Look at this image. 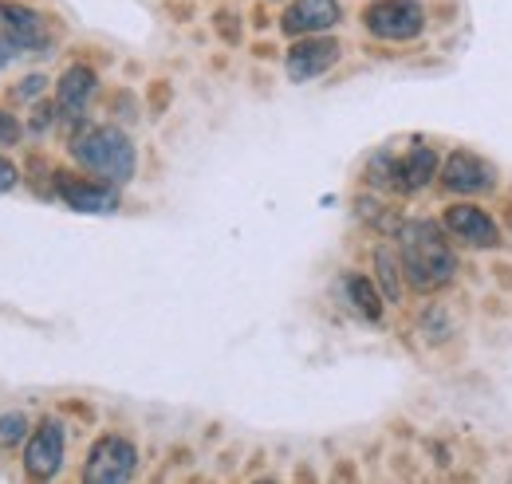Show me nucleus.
Segmentation results:
<instances>
[{
  "label": "nucleus",
  "mask_w": 512,
  "mask_h": 484,
  "mask_svg": "<svg viewBox=\"0 0 512 484\" xmlns=\"http://www.w3.org/2000/svg\"><path fill=\"white\" fill-rule=\"evenodd\" d=\"M398 252H402V272L418 292H434L453 280L457 256L438 225L430 221H410L398 229Z\"/></svg>",
  "instance_id": "nucleus-1"
},
{
  "label": "nucleus",
  "mask_w": 512,
  "mask_h": 484,
  "mask_svg": "<svg viewBox=\"0 0 512 484\" xmlns=\"http://www.w3.org/2000/svg\"><path fill=\"white\" fill-rule=\"evenodd\" d=\"M71 158L111 185H127L134 178V166H138L130 138L115 126H87L83 134H75L71 138Z\"/></svg>",
  "instance_id": "nucleus-2"
},
{
  "label": "nucleus",
  "mask_w": 512,
  "mask_h": 484,
  "mask_svg": "<svg viewBox=\"0 0 512 484\" xmlns=\"http://www.w3.org/2000/svg\"><path fill=\"white\" fill-rule=\"evenodd\" d=\"M48 20L24 4H0V67L24 56H48Z\"/></svg>",
  "instance_id": "nucleus-3"
},
{
  "label": "nucleus",
  "mask_w": 512,
  "mask_h": 484,
  "mask_svg": "<svg viewBox=\"0 0 512 484\" xmlns=\"http://www.w3.org/2000/svg\"><path fill=\"white\" fill-rule=\"evenodd\" d=\"M434 170H438V154L430 146H410L402 158H394L390 150L375 154L367 166V178L383 189H394V193H414V189L430 185Z\"/></svg>",
  "instance_id": "nucleus-4"
},
{
  "label": "nucleus",
  "mask_w": 512,
  "mask_h": 484,
  "mask_svg": "<svg viewBox=\"0 0 512 484\" xmlns=\"http://www.w3.org/2000/svg\"><path fill=\"white\" fill-rule=\"evenodd\" d=\"M363 24L379 40H414L426 28V12L418 0H375L363 12Z\"/></svg>",
  "instance_id": "nucleus-5"
},
{
  "label": "nucleus",
  "mask_w": 512,
  "mask_h": 484,
  "mask_svg": "<svg viewBox=\"0 0 512 484\" xmlns=\"http://www.w3.org/2000/svg\"><path fill=\"white\" fill-rule=\"evenodd\" d=\"M138 469V449L130 445L127 437H99L87 465H83V481L87 484H123L134 477Z\"/></svg>",
  "instance_id": "nucleus-6"
},
{
  "label": "nucleus",
  "mask_w": 512,
  "mask_h": 484,
  "mask_svg": "<svg viewBox=\"0 0 512 484\" xmlns=\"http://www.w3.org/2000/svg\"><path fill=\"white\" fill-rule=\"evenodd\" d=\"M60 465H64V425L56 418H44L24 445V473L32 481H52Z\"/></svg>",
  "instance_id": "nucleus-7"
},
{
  "label": "nucleus",
  "mask_w": 512,
  "mask_h": 484,
  "mask_svg": "<svg viewBox=\"0 0 512 484\" xmlns=\"http://www.w3.org/2000/svg\"><path fill=\"white\" fill-rule=\"evenodd\" d=\"M339 60V44L327 40V36H296V44L288 48V60H284V71L292 83H308L323 75L327 67H335Z\"/></svg>",
  "instance_id": "nucleus-8"
},
{
  "label": "nucleus",
  "mask_w": 512,
  "mask_h": 484,
  "mask_svg": "<svg viewBox=\"0 0 512 484\" xmlns=\"http://www.w3.org/2000/svg\"><path fill=\"white\" fill-rule=\"evenodd\" d=\"M56 193L75 213H115L119 209V185L111 182H83L71 174H56Z\"/></svg>",
  "instance_id": "nucleus-9"
},
{
  "label": "nucleus",
  "mask_w": 512,
  "mask_h": 484,
  "mask_svg": "<svg viewBox=\"0 0 512 484\" xmlns=\"http://www.w3.org/2000/svg\"><path fill=\"white\" fill-rule=\"evenodd\" d=\"M442 185L453 189V193H485V189L497 185V170L485 158H477L469 150H457L442 166Z\"/></svg>",
  "instance_id": "nucleus-10"
},
{
  "label": "nucleus",
  "mask_w": 512,
  "mask_h": 484,
  "mask_svg": "<svg viewBox=\"0 0 512 484\" xmlns=\"http://www.w3.org/2000/svg\"><path fill=\"white\" fill-rule=\"evenodd\" d=\"M343 16L339 0H296L288 12H284V32L288 36H320L327 28H335Z\"/></svg>",
  "instance_id": "nucleus-11"
},
{
  "label": "nucleus",
  "mask_w": 512,
  "mask_h": 484,
  "mask_svg": "<svg viewBox=\"0 0 512 484\" xmlns=\"http://www.w3.org/2000/svg\"><path fill=\"white\" fill-rule=\"evenodd\" d=\"M446 229L465 244H477V248H489V244L501 241L493 217L477 205H449L446 209Z\"/></svg>",
  "instance_id": "nucleus-12"
},
{
  "label": "nucleus",
  "mask_w": 512,
  "mask_h": 484,
  "mask_svg": "<svg viewBox=\"0 0 512 484\" xmlns=\"http://www.w3.org/2000/svg\"><path fill=\"white\" fill-rule=\"evenodd\" d=\"M91 95H95V71L75 63V67H67L64 75H60V83H56V111L64 119H79L87 111Z\"/></svg>",
  "instance_id": "nucleus-13"
},
{
  "label": "nucleus",
  "mask_w": 512,
  "mask_h": 484,
  "mask_svg": "<svg viewBox=\"0 0 512 484\" xmlns=\"http://www.w3.org/2000/svg\"><path fill=\"white\" fill-rule=\"evenodd\" d=\"M347 296L355 303V311L359 315H367V319H379L383 315V300H379V292L363 280V276H347Z\"/></svg>",
  "instance_id": "nucleus-14"
},
{
  "label": "nucleus",
  "mask_w": 512,
  "mask_h": 484,
  "mask_svg": "<svg viewBox=\"0 0 512 484\" xmlns=\"http://www.w3.org/2000/svg\"><path fill=\"white\" fill-rule=\"evenodd\" d=\"M375 268H379V284H383V296L390 303L402 300V276H398V260L390 248H379L375 252Z\"/></svg>",
  "instance_id": "nucleus-15"
},
{
  "label": "nucleus",
  "mask_w": 512,
  "mask_h": 484,
  "mask_svg": "<svg viewBox=\"0 0 512 484\" xmlns=\"http://www.w3.org/2000/svg\"><path fill=\"white\" fill-rule=\"evenodd\" d=\"M24 429H28L24 414H4L0 418V445H16L24 437Z\"/></svg>",
  "instance_id": "nucleus-16"
},
{
  "label": "nucleus",
  "mask_w": 512,
  "mask_h": 484,
  "mask_svg": "<svg viewBox=\"0 0 512 484\" xmlns=\"http://www.w3.org/2000/svg\"><path fill=\"white\" fill-rule=\"evenodd\" d=\"M16 185H20V170H16V162L0 154V193H8V189H16Z\"/></svg>",
  "instance_id": "nucleus-17"
},
{
  "label": "nucleus",
  "mask_w": 512,
  "mask_h": 484,
  "mask_svg": "<svg viewBox=\"0 0 512 484\" xmlns=\"http://www.w3.org/2000/svg\"><path fill=\"white\" fill-rule=\"evenodd\" d=\"M16 138H20V122L0 111V146H8V142H16Z\"/></svg>",
  "instance_id": "nucleus-18"
},
{
  "label": "nucleus",
  "mask_w": 512,
  "mask_h": 484,
  "mask_svg": "<svg viewBox=\"0 0 512 484\" xmlns=\"http://www.w3.org/2000/svg\"><path fill=\"white\" fill-rule=\"evenodd\" d=\"M40 87H44V79H40V75H32V79H24V87L16 91V99H28V95H36Z\"/></svg>",
  "instance_id": "nucleus-19"
}]
</instances>
